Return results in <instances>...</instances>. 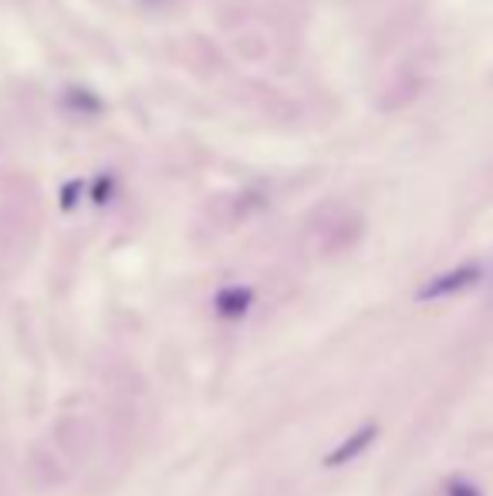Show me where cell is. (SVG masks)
I'll list each match as a JSON object with an SVG mask.
<instances>
[{
	"mask_svg": "<svg viewBox=\"0 0 493 496\" xmlns=\"http://www.w3.org/2000/svg\"><path fill=\"white\" fill-rule=\"evenodd\" d=\"M379 439V426H362V429H355L348 439H341L335 446V449L328 452V459L325 466H331V470H338V466H348V463H355L362 452L369 449L372 442Z\"/></svg>",
	"mask_w": 493,
	"mask_h": 496,
	"instance_id": "cell-2",
	"label": "cell"
},
{
	"mask_svg": "<svg viewBox=\"0 0 493 496\" xmlns=\"http://www.w3.org/2000/svg\"><path fill=\"white\" fill-rule=\"evenodd\" d=\"M480 264H460L453 267V270H446V274H436L429 277L426 284L419 287V294L415 298L419 301H443V298H456V294H463V290H470V287L480 284Z\"/></svg>",
	"mask_w": 493,
	"mask_h": 496,
	"instance_id": "cell-1",
	"label": "cell"
},
{
	"mask_svg": "<svg viewBox=\"0 0 493 496\" xmlns=\"http://www.w3.org/2000/svg\"><path fill=\"white\" fill-rule=\"evenodd\" d=\"M446 496H483L480 486H473L470 480H453V483L446 486Z\"/></svg>",
	"mask_w": 493,
	"mask_h": 496,
	"instance_id": "cell-4",
	"label": "cell"
},
{
	"mask_svg": "<svg viewBox=\"0 0 493 496\" xmlns=\"http://www.w3.org/2000/svg\"><path fill=\"white\" fill-rule=\"evenodd\" d=\"M250 301H254V294H250L246 287H224V290L216 294L214 308L216 314H224V318H240V314L250 308Z\"/></svg>",
	"mask_w": 493,
	"mask_h": 496,
	"instance_id": "cell-3",
	"label": "cell"
}]
</instances>
